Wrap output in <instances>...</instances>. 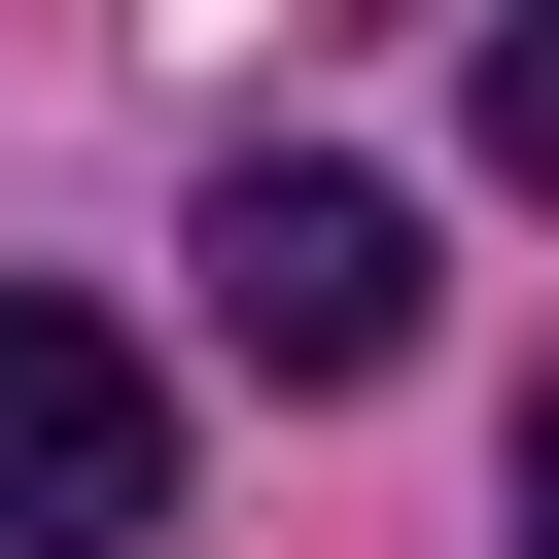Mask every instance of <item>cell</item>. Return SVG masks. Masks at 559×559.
<instances>
[{
  "mask_svg": "<svg viewBox=\"0 0 559 559\" xmlns=\"http://www.w3.org/2000/svg\"><path fill=\"white\" fill-rule=\"evenodd\" d=\"M454 105H489V175H524V210H559V0H524V35H489V70H454Z\"/></svg>",
  "mask_w": 559,
  "mask_h": 559,
  "instance_id": "obj_3",
  "label": "cell"
},
{
  "mask_svg": "<svg viewBox=\"0 0 559 559\" xmlns=\"http://www.w3.org/2000/svg\"><path fill=\"white\" fill-rule=\"evenodd\" d=\"M140 524H175V384L70 280H0V559H140Z\"/></svg>",
  "mask_w": 559,
  "mask_h": 559,
  "instance_id": "obj_2",
  "label": "cell"
},
{
  "mask_svg": "<svg viewBox=\"0 0 559 559\" xmlns=\"http://www.w3.org/2000/svg\"><path fill=\"white\" fill-rule=\"evenodd\" d=\"M524 559H559V384H524Z\"/></svg>",
  "mask_w": 559,
  "mask_h": 559,
  "instance_id": "obj_4",
  "label": "cell"
},
{
  "mask_svg": "<svg viewBox=\"0 0 559 559\" xmlns=\"http://www.w3.org/2000/svg\"><path fill=\"white\" fill-rule=\"evenodd\" d=\"M210 349H245V384H384V349H419V210L245 140V175H210Z\"/></svg>",
  "mask_w": 559,
  "mask_h": 559,
  "instance_id": "obj_1",
  "label": "cell"
}]
</instances>
